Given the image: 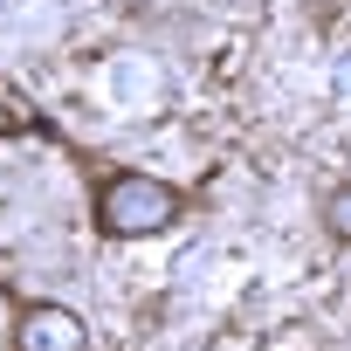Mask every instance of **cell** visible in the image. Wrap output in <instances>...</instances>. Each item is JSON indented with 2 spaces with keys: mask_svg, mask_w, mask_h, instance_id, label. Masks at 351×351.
Instances as JSON below:
<instances>
[{
  "mask_svg": "<svg viewBox=\"0 0 351 351\" xmlns=\"http://www.w3.org/2000/svg\"><path fill=\"white\" fill-rule=\"evenodd\" d=\"M180 214H186V193L172 180H152V172H131V165L97 180V234H110V241L165 234Z\"/></svg>",
  "mask_w": 351,
  "mask_h": 351,
  "instance_id": "obj_1",
  "label": "cell"
},
{
  "mask_svg": "<svg viewBox=\"0 0 351 351\" xmlns=\"http://www.w3.org/2000/svg\"><path fill=\"white\" fill-rule=\"evenodd\" d=\"M14 351H90V330L69 303H21Z\"/></svg>",
  "mask_w": 351,
  "mask_h": 351,
  "instance_id": "obj_2",
  "label": "cell"
},
{
  "mask_svg": "<svg viewBox=\"0 0 351 351\" xmlns=\"http://www.w3.org/2000/svg\"><path fill=\"white\" fill-rule=\"evenodd\" d=\"M324 228H330L337 241H351V186H337V193L324 200Z\"/></svg>",
  "mask_w": 351,
  "mask_h": 351,
  "instance_id": "obj_3",
  "label": "cell"
}]
</instances>
